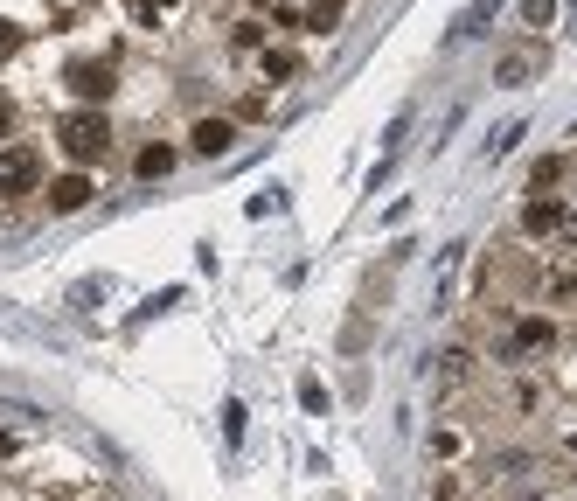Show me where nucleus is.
<instances>
[{"label": "nucleus", "mask_w": 577, "mask_h": 501, "mask_svg": "<svg viewBox=\"0 0 577 501\" xmlns=\"http://www.w3.org/2000/svg\"><path fill=\"white\" fill-rule=\"evenodd\" d=\"M56 147H63V161L70 167H98L112 154V119H105V105H77V112H63L56 119Z\"/></svg>", "instance_id": "nucleus-1"}, {"label": "nucleus", "mask_w": 577, "mask_h": 501, "mask_svg": "<svg viewBox=\"0 0 577 501\" xmlns=\"http://www.w3.org/2000/svg\"><path fill=\"white\" fill-rule=\"evenodd\" d=\"M42 147H28V140H14V147H0V202H21V195H42Z\"/></svg>", "instance_id": "nucleus-2"}, {"label": "nucleus", "mask_w": 577, "mask_h": 501, "mask_svg": "<svg viewBox=\"0 0 577 501\" xmlns=\"http://www.w3.org/2000/svg\"><path fill=\"white\" fill-rule=\"evenodd\" d=\"M98 195V181H91V167H70V174H56L49 188H42V202H49V216H77L84 202Z\"/></svg>", "instance_id": "nucleus-3"}, {"label": "nucleus", "mask_w": 577, "mask_h": 501, "mask_svg": "<svg viewBox=\"0 0 577 501\" xmlns=\"http://www.w3.org/2000/svg\"><path fill=\"white\" fill-rule=\"evenodd\" d=\"M63 77H70V91H77L84 105H105V98H112V63H98V56H77Z\"/></svg>", "instance_id": "nucleus-4"}, {"label": "nucleus", "mask_w": 577, "mask_h": 501, "mask_svg": "<svg viewBox=\"0 0 577 501\" xmlns=\"http://www.w3.org/2000/svg\"><path fill=\"white\" fill-rule=\"evenodd\" d=\"M230 140H237V126H230V119H195V133H188V147H195V154H209V161H216V154H230Z\"/></svg>", "instance_id": "nucleus-5"}, {"label": "nucleus", "mask_w": 577, "mask_h": 501, "mask_svg": "<svg viewBox=\"0 0 577 501\" xmlns=\"http://www.w3.org/2000/svg\"><path fill=\"white\" fill-rule=\"evenodd\" d=\"M174 161H181L174 147H140V161H133V174H140V181H167V174H174Z\"/></svg>", "instance_id": "nucleus-6"}, {"label": "nucleus", "mask_w": 577, "mask_h": 501, "mask_svg": "<svg viewBox=\"0 0 577 501\" xmlns=\"http://www.w3.org/2000/svg\"><path fill=\"white\" fill-rule=\"evenodd\" d=\"M557 223H564V202H529V209H522V230H529V237H550Z\"/></svg>", "instance_id": "nucleus-7"}, {"label": "nucleus", "mask_w": 577, "mask_h": 501, "mask_svg": "<svg viewBox=\"0 0 577 501\" xmlns=\"http://www.w3.org/2000/svg\"><path fill=\"white\" fill-rule=\"evenodd\" d=\"M536 63H543L536 49H515V56H501V70H494V77H501V84H529V77H536Z\"/></svg>", "instance_id": "nucleus-8"}, {"label": "nucleus", "mask_w": 577, "mask_h": 501, "mask_svg": "<svg viewBox=\"0 0 577 501\" xmlns=\"http://www.w3.org/2000/svg\"><path fill=\"white\" fill-rule=\"evenodd\" d=\"M341 14H348V0H313V7H306V28H313V35H327Z\"/></svg>", "instance_id": "nucleus-9"}, {"label": "nucleus", "mask_w": 577, "mask_h": 501, "mask_svg": "<svg viewBox=\"0 0 577 501\" xmlns=\"http://www.w3.org/2000/svg\"><path fill=\"white\" fill-rule=\"evenodd\" d=\"M292 70H299V56H292V49H265V77H272V84H286Z\"/></svg>", "instance_id": "nucleus-10"}, {"label": "nucleus", "mask_w": 577, "mask_h": 501, "mask_svg": "<svg viewBox=\"0 0 577 501\" xmlns=\"http://www.w3.org/2000/svg\"><path fill=\"white\" fill-rule=\"evenodd\" d=\"M515 348H550V321H522V328H515Z\"/></svg>", "instance_id": "nucleus-11"}, {"label": "nucleus", "mask_w": 577, "mask_h": 501, "mask_svg": "<svg viewBox=\"0 0 577 501\" xmlns=\"http://www.w3.org/2000/svg\"><path fill=\"white\" fill-rule=\"evenodd\" d=\"M522 21H529V28H550V21H557V0H522Z\"/></svg>", "instance_id": "nucleus-12"}, {"label": "nucleus", "mask_w": 577, "mask_h": 501, "mask_svg": "<svg viewBox=\"0 0 577 501\" xmlns=\"http://www.w3.org/2000/svg\"><path fill=\"white\" fill-rule=\"evenodd\" d=\"M299 404H306V411H327V390H320V376H299Z\"/></svg>", "instance_id": "nucleus-13"}, {"label": "nucleus", "mask_w": 577, "mask_h": 501, "mask_svg": "<svg viewBox=\"0 0 577 501\" xmlns=\"http://www.w3.org/2000/svg\"><path fill=\"white\" fill-rule=\"evenodd\" d=\"M494 7H501V0H473V7H466V21H459V35H473V28H480Z\"/></svg>", "instance_id": "nucleus-14"}, {"label": "nucleus", "mask_w": 577, "mask_h": 501, "mask_svg": "<svg viewBox=\"0 0 577 501\" xmlns=\"http://www.w3.org/2000/svg\"><path fill=\"white\" fill-rule=\"evenodd\" d=\"M14 49H21V28H14V21H0V63H7Z\"/></svg>", "instance_id": "nucleus-15"}, {"label": "nucleus", "mask_w": 577, "mask_h": 501, "mask_svg": "<svg viewBox=\"0 0 577 501\" xmlns=\"http://www.w3.org/2000/svg\"><path fill=\"white\" fill-rule=\"evenodd\" d=\"M133 21H140V28H153V21H160V0H133Z\"/></svg>", "instance_id": "nucleus-16"}, {"label": "nucleus", "mask_w": 577, "mask_h": 501, "mask_svg": "<svg viewBox=\"0 0 577 501\" xmlns=\"http://www.w3.org/2000/svg\"><path fill=\"white\" fill-rule=\"evenodd\" d=\"M0 133H14V98L0 91Z\"/></svg>", "instance_id": "nucleus-17"}]
</instances>
